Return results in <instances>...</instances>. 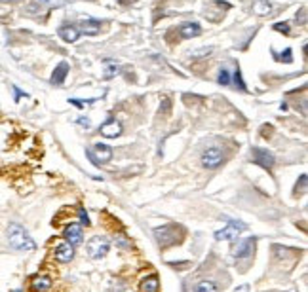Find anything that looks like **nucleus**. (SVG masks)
Instances as JSON below:
<instances>
[{
	"instance_id": "1",
	"label": "nucleus",
	"mask_w": 308,
	"mask_h": 292,
	"mask_svg": "<svg viewBox=\"0 0 308 292\" xmlns=\"http://www.w3.org/2000/svg\"><path fill=\"white\" fill-rule=\"evenodd\" d=\"M6 237H8V245L14 248V250L27 252V250H34V248H36L34 239H32L29 235V232H27L21 224H17V222H12V224L8 226Z\"/></svg>"
},
{
	"instance_id": "2",
	"label": "nucleus",
	"mask_w": 308,
	"mask_h": 292,
	"mask_svg": "<svg viewBox=\"0 0 308 292\" xmlns=\"http://www.w3.org/2000/svg\"><path fill=\"white\" fill-rule=\"evenodd\" d=\"M181 235H183V228H179L175 224H164L154 230V239H156L158 247L162 248L173 247L177 243H181V239H183Z\"/></svg>"
},
{
	"instance_id": "3",
	"label": "nucleus",
	"mask_w": 308,
	"mask_h": 292,
	"mask_svg": "<svg viewBox=\"0 0 308 292\" xmlns=\"http://www.w3.org/2000/svg\"><path fill=\"white\" fill-rule=\"evenodd\" d=\"M246 230H248V226H246L244 222H240V220H230L223 230L215 232V239H217V241H230V243H234V241H238L240 234L246 232Z\"/></svg>"
},
{
	"instance_id": "4",
	"label": "nucleus",
	"mask_w": 308,
	"mask_h": 292,
	"mask_svg": "<svg viewBox=\"0 0 308 292\" xmlns=\"http://www.w3.org/2000/svg\"><path fill=\"white\" fill-rule=\"evenodd\" d=\"M86 156L91 160L93 165H101L112 160V148L105 143H97L93 145V148H86Z\"/></svg>"
},
{
	"instance_id": "5",
	"label": "nucleus",
	"mask_w": 308,
	"mask_h": 292,
	"mask_svg": "<svg viewBox=\"0 0 308 292\" xmlns=\"http://www.w3.org/2000/svg\"><path fill=\"white\" fill-rule=\"evenodd\" d=\"M109 247H111L109 239H107V237H101V235L91 237L88 243H86L88 256L89 258H93V260H99V258H103V256L109 252Z\"/></svg>"
},
{
	"instance_id": "6",
	"label": "nucleus",
	"mask_w": 308,
	"mask_h": 292,
	"mask_svg": "<svg viewBox=\"0 0 308 292\" xmlns=\"http://www.w3.org/2000/svg\"><path fill=\"white\" fill-rule=\"evenodd\" d=\"M224 163V154L219 146H209L202 152V165L205 169H217Z\"/></svg>"
},
{
	"instance_id": "7",
	"label": "nucleus",
	"mask_w": 308,
	"mask_h": 292,
	"mask_svg": "<svg viewBox=\"0 0 308 292\" xmlns=\"http://www.w3.org/2000/svg\"><path fill=\"white\" fill-rule=\"evenodd\" d=\"M251 158H253V161H255L257 165H261L266 171H272V167H274V163H276L274 154L268 152L266 148H259V146H255V148L251 150Z\"/></svg>"
},
{
	"instance_id": "8",
	"label": "nucleus",
	"mask_w": 308,
	"mask_h": 292,
	"mask_svg": "<svg viewBox=\"0 0 308 292\" xmlns=\"http://www.w3.org/2000/svg\"><path fill=\"white\" fill-rule=\"evenodd\" d=\"M255 247H257V237H248V239L240 241L234 250V258L236 260H251L255 254Z\"/></svg>"
},
{
	"instance_id": "9",
	"label": "nucleus",
	"mask_w": 308,
	"mask_h": 292,
	"mask_svg": "<svg viewBox=\"0 0 308 292\" xmlns=\"http://www.w3.org/2000/svg\"><path fill=\"white\" fill-rule=\"evenodd\" d=\"M63 237H65V241L69 243V245H80L82 241H84V230H82V224H76V222H71L67 228H65V232H63Z\"/></svg>"
},
{
	"instance_id": "10",
	"label": "nucleus",
	"mask_w": 308,
	"mask_h": 292,
	"mask_svg": "<svg viewBox=\"0 0 308 292\" xmlns=\"http://www.w3.org/2000/svg\"><path fill=\"white\" fill-rule=\"evenodd\" d=\"M99 131H101V135L107 137V139H116V137L122 135V123L118 122L116 118H109L101 127H99Z\"/></svg>"
},
{
	"instance_id": "11",
	"label": "nucleus",
	"mask_w": 308,
	"mask_h": 292,
	"mask_svg": "<svg viewBox=\"0 0 308 292\" xmlns=\"http://www.w3.org/2000/svg\"><path fill=\"white\" fill-rule=\"evenodd\" d=\"M54 258L61 264L71 262V260L74 258V247L73 245H69L67 241H65V243H59L57 247L54 248Z\"/></svg>"
},
{
	"instance_id": "12",
	"label": "nucleus",
	"mask_w": 308,
	"mask_h": 292,
	"mask_svg": "<svg viewBox=\"0 0 308 292\" xmlns=\"http://www.w3.org/2000/svg\"><path fill=\"white\" fill-rule=\"evenodd\" d=\"M54 281L48 277V275H36V277L30 279V291L32 292H46L52 289Z\"/></svg>"
},
{
	"instance_id": "13",
	"label": "nucleus",
	"mask_w": 308,
	"mask_h": 292,
	"mask_svg": "<svg viewBox=\"0 0 308 292\" xmlns=\"http://www.w3.org/2000/svg\"><path fill=\"white\" fill-rule=\"evenodd\" d=\"M67 74H69V63L61 61L57 67H56V71H54V74H52L50 82H52L54 86H63V82H65Z\"/></svg>"
},
{
	"instance_id": "14",
	"label": "nucleus",
	"mask_w": 308,
	"mask_h": 292,
	"mask_svg": "<svg viewBox=\"0 0 308 292\" xmlns=\"http://www.w3.org/2000/svg\"><path fill=\"white\" fill-rule=\"evenodd\" d=\"M80 32H84L86 36H95L101 32V23L95 19H82L80 21Z\"/></svg>"
},
{
	"instance_id": "15",
	"label": "nucleus",
	"mask_w": 308,
	"mask_h": 292,
	"mask_svg": "<svg viewBox=\"0 0 308 292\" xmlns=\"http://www.w3.org/2000/svg\"><path fill=\"white\" fill-rule=\"evenodd\" d=\"M202 32V29H200V25L198 23H183L181 27H179V34H181V38H194V36H198Z\"/></svg>"
},
{
	"instance_id": "16",
	"label": "nucleus",
	"mask_w": 308,
	"mask_h": 292,
	"mask_svg": "<svg viewBox=\"0 0 308 292\" xmlns=\"http://www.w3.org/2000/svg\"><path fill=\"white\" fill-rule=\"evenodd\" d=\"M59 36L65 42H76L78 36H80V30L73 27V25H63V27H59Z\"/></svg>"
},
{
	"instance_id": "17",
	"label": "nucleus",
	"mask_w": 308,
	"mask_h": 292,
	"mask_svg": "<svg viewBox=\"0 0 308 292\" xmlns=\"http://www.w3.org/2000/svg\"><path fill=\"white\" fill-rule=\"evenodd\" d=\"M160 291V279L158 275H148L141 281V292H158Z\"/></svg>"
},
{
	"instance_id": "18",
	"label": "nucleus",
	"mask_w": 308,
	"mask_h": 292,
	"mask_svg": "<svg viewBox=\"0 0 308 292\" xmlns=\"http://www.w3.org/2000/svg\"><path fill=\"white\" fill-rule=\"evenodd\" d=\"M194 292H219V285L213 279H204V281L196 283Z\"/></svg>"
},
{
	"instance_id": "19",
	"label": "nucleus",
	"mask_w": 308,
	"mask_h": 292,
	"mask_svg": "<svg viewBox=\"0 0 308 292\" xmlns=\"http://www.w3.org/2000/svg\"><path fill=\"white\" fill-rule=\"evenodd\" d=\"M253 12L257 15H268L272 12V4L268 0H255L253 2Z\"/></svg>"
},
{
	"instance_id": "20",
	"label": "nucleus",
	"mask_w": 308,
	"mask_h": 292,
	"mask_svg": "<svg viewBox=\"0 0 308 292\" xmlns=\"http://www.w3.org/2000/svg\"><path fill=\"white\" fill-rule=\"evenodd\" d=\"M221 86H230V73L226 69H221L219 71V78H217Z\"/></svg>"
},
{
	"instance_id": "21",
	"label": "nucleus",
	"mask_w": 308,
	"mask_h": 292,
	"mask_svg": "<svg viewBox=\"0 0 308 292\" xmlns=\"http://www.w3.org/2000/svg\"><path fill=\"white\" fill-rule=\"evenodd\" d=\"M234 84L242 89V91H248V88H246V82H244V78H242V71H240V69H236V73H234Z\"/></svg>"
},
{
	"instance_id": "22",
	"label": "nucleus",
	"mask_w": 308,
	"mask_h": 292,
	"mask_svg": "<svg viewBox=\"0 0 308 292\" xmlns=\"http://www.w3.org/2000/svg\"><path fill=\"white\" fill-rule=\"evenodd\" d=\"M291 53H293V51H291V48H287L285 51H281L280 55H276V59H278V61H283V63H291V61H293Z\"/></svg>"
},
{
	"instance_id": "23",
	"label": "nucleus",
	"mask_w": 308,
	"mask_h": 292,
	"mask_svg": "<svg viewBox=\"0 0 308 292\" xmlns=\"http://www.w3.org/2000/svg\"><path fill=\"white\" fill-rule=\"evenodd\" d=\"M305 190H307V175H301V184L297 182V186H295V195L305 194Z\"/></svg>"
},
{
	"instance_id": "24",
	"label": "nucleus",
	"mask_w": 308,
	"mask_h": 292,
	"mask_svg": "<svg viewBox=\"0 0 308 292\" xmlns=\"http://www.w3.org/2000/svg\"><path fill=\"white\" fill-rule=\"evenodd\" d=\"M78 217H80V224H82V226H89V224H91L88 213L84 211V207H78Z\"/></svg>"
},
{
	"instance_id": "25",
	"label": "nucleus",
	"mask_w": 308,
	"mask_h": 292,
	"mask_svg": "<svg viewBox=\"0 0 308 292\" xmlns=\"http://www.w3.org/2000/svg\"><path fill=\"white\" fill-rule=\"evenodd\" d=\"M116 74H118V67H114V65H111V67L107 69V73L103 74V78H105V80H111V78H114Z\"/></svg>"
},
{
	"instance_id": "26",
	"label": "nucleus",
	"mask_w": 308,
	"mask_h": 292,
	"mask_svg": "<svg viewBox=\"0 0 308 292\" xmlns=\"http://www.w3.org/2000/svg\"><path fill=\"white\" fill-rule=\"evenodd\" d=\"M274 30H278V32H283V34H289V23H274Z\"/></svg>"
},
{
	"instance_id": "27",
	"label": "nucleus",
	"mask_w": 308,
	"mask_h": 292,
	"mask_svg": "<svg viewBox=\"0 0 308 292\" xmlns=\"http://www.w3.org/2000/svg\"><path fill=\"white\" fill-rule=\"evenodd\" d=\"M213 51V48H202V49H196V51H192L191 55L194 57H204V55H209Z\"/></svg>"
},
{
	"instance_id": "28",
	"label": "nucleus",
	"mask_w": 308,
	"mask_h": 292,
	"mask_svg": "<svg viewBox=\"0 0 308 292\" xmlns=\"http://www.w3.org/2000/svg\"><path fill=\"white\" fill-rule=\"evenodd\" d=\"M78 123H80L82 127H86V129H89V127H91V122H89L88 118H78Z\"/></svg>"
},
{
	"instance_id": "29",
	"label": "nucleus",
	"mask_w": 308,
	"mask_h": 292,
	"mask_svg": "<svg viewBox=\"0 0 308 292\" xmlns=\"http://www.w3.org/2000/svg\"><path fill=\"white\" fill-rule=\"evenodd\" d=\"M232 292H251V287L250 285H240L238 289H234Z\"/></svg>"
},
{
	"instance_id": "30",
	"label": "nucleus",
	"mask_w": 308,
	"mask_h": 292,
	"mask_svg": "<svg viewBox=\"0 0 308 292\" xmlns=\"http://www.w3.org/2000/svg\"><path fill=\"white\" fill-rule=\"evenodd\" d=\"M14 91H15V101H19V97H27V93H23V91H19V89L14 86Z\"/></svg>"
},
{
	"instance_id": "31",
	"label": "nucleus",
	"mask_w": 308,
	"mask_h": 292,
	"mask_svg": "<svg viewBox=\"0 0 308 292\" xmlns=\"http://www.w3.org/2000/svg\"><path fill=\"white\" fill-rule=\"evenodd\" d=\"M133 2H135V0H118V4H122V6H130Z\"/></svg>"
},
{
	"instance_id": "32",
	"label": "nucleus",
	"mask_w": 308,
	"mask_h": 292,
	"mask_svg": "<svg viewBox=\"0 0 308 292\" xmlns=\"http://www.w3.org/2000/svg\"><path fill=\"white\" fill-rule=\"evenodd\" d=\"M12 292H21V291H12Z\"/></svg>"
}]
</instances>
